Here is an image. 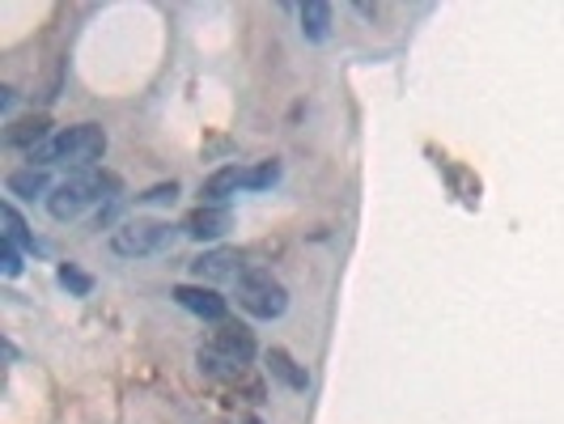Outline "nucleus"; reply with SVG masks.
<instances>
[{
	"label": "nucleus",
	"mask_w": 564,
	"mask_h": 424,
	"mask_svg": "<svg viewBox=\"0 0 564 424\" xmlns=\"http://www.w3.org/2000/svg\"><path fill=\"white\" fill-rule=\"evenodd\" d=\"M107 157V128L98 123H73V128H59L56 137L30 149V166L52 170V166H68L73 174L77 170H98V162Z\"/></svg>",
	"instance_id": "f257e3e1"
},
{
	"label": "nucleus",
	"mask_w": 564,
	"mask_h": 424,
	"mask_svg": "<svg viewBox=\"0 0 564 424\" xmlns=\"http://www.w3.org/2000/svg\"><path fill=\"white\" fill-rule=\"evenodd\" d=\"M115 192H119V178H115V174H107V170H77V174H68L59 187H52L47 213H52L56 221H77L82 213L102 208L107 199H115Z\"/></svg>",
	"instance_id": "f03ea898"
},
{
	"label": "nucleus",
	"mask_w": 564,
	"mask_h": 424,
	"mask_svg": "<svg viewBox=\"0 0 564 424\" xmlns=\"http://www.w3.org/2000/svg\"><path fill=\"white\" fill-rule=\"evenodd\" d=\"M174 238H178V229L170 226V221L132 217V221H123V226L111 233V251L119 254V259H149V254L174 247Z\"/></svg>",
	"instance_id": "7ed1b4c3"
},
{
	"label": "nucleus",
	"mask_w": 564,
	"mask_h": 424,
	"mask_svg": "<svg viewBox=\"0 0 564 424\" xmlns=\"http://www.w3.org/2000/svg\"><path fill=\"white\" fill-rule=\"evenodd\" d=\"M238 306L254 318H281L289 311V289L263 268H247L238 281Z\"/></svg>",
	"instance_id": "20e7f679"
},
{
	"label": "nucleus",
	"mask_w": 564,
	"mask_h": 424,
	"mask_svg": "<svg viewBox=\"0 0 564 424\" xmlns=\"http://www.w3.org/2000/svg\"><path fill=\"white\" fill-rule=\"evenodd\" d=\"M242 254L234 247H217V251H204L192 259V276L199 284H221V281H242Z\"/></svg>",
	"instance_id": "39448f33"
},
{
	"label": "nucleus",
	"mask_w": 564,
	"mask_h": 424,
	"mask_svg": "<svg viewBox=\"0 0 564 424\" xmlns=\"http://www.w3.org/2000/svg\"><path fill=\"white\" fill-rule=\"evenodd\" d=\"M170 297H174L183 311L196 314V318H208V323H226V297H221L217 289H208V284H178Z\"/></svg>",
	"instance_id": "423d86ee"
},
{
	"label": "nucleus",
	"mask_w": 564,
	"mask_h": 424,
	"mask_svg": "<svg viewBox=\"0 0 564 424\" xmlns=\"http://www.w3.org/2000/svg\"><path fill=\"white\" fill-rule=\"evenodd\" d=\"M208 348H217L221 357H229V361H238V366H251L254 361V336L251 327H242V323H217V331H213V339H208Z\"/></svg>",
	"instance_id": "0eeeda50"
},
{
	"label": "nucleus",
	"mask_w": 564,
	"mask_h": 424,
	"mask_svg": "<svg viewBox=\"0 0 564 424\" xmlns=\"http://www.w3.org/2000/svg\"><path fill=\"white\" fill-rule=\"evenodd\" d=\"M229 226H234V213L226 204H199L196 213L183 221V233L196 238V242H217Z\"/></svg>",
	"instance_id": "6e6552de"
},
{
	"label": "nucleus",
	"mask_w": 564,
	"mask_h": 424,
	"mask_svg": "<svg viewBox=\"0 0 564 424\" xmlns=\"http://www.w3.org/2000/svg\"><path fill=\"white\" fill-rule=\"evenodd\" d=\"M247 187H251V170L247 166H221L204 178L199 196H204V204H226L229 196H238V192H247Z\"/></svg>",
	"instance_id": "1a4fd4ad"
},
{
	"label": "nucleus",
	"mask_w": 564,
	"mask_h": 424,
	"mask_svg": "<svg viewBox=\"0 0 564 424\" xmlns=\"http://www.w3.org/2000/svg\"><path fill=\"white\" fill-rule=\"evenodd\" d=\"M47 137H56L52 123H47V115H34V119H18V123L4 132V144H13V149H39Z\"/></svg>",
	"instance_id": "9d476101"
},
{
	"label": "nucleus",
	"mask_w": 564,
	"mask_h": 424,
	"mask_svg": "<svg viewBox=\"0 0 564 424\" xmlns=\"http://www.w3.org/2000/svg\"><path fill=\"white\" fill-rule=\"evenodd\" d=\"M4 192L9 196H22V199H47L52 192H47V170H39V166H22V170H13L9 178H4Z\"/></svg>",
	"instance_id": "9b49d317"
},
{
	"label": "nucleus",
	"mask_w": 564,
	"mask_h": 424,
	"mask_svg": "<svg viewBox=\"0 0 564 424\" xmlns=\"http://www.w3.org/2000/svg\"><path fill=\"white\" fill-rule=\"evenodd\" d=\"M268 369H272V378H281L289 391H306L311 387V373L297 366L284 348H268Z\"/></svg>",
	"instance_id": "f8f14e48"
},
{
	"label": "nucleus",
	"mask_w": 564,
	"mask_h": 424,
	"mask_svg": "<svg viewBox=\"0 0 564 424\" xmlns=\"http://www.w3.org/2000/svg\"><path fill=\"white\" fill-rule=\"evenodd\" d=\"M297 18H302V34H306L311 43H323V39L332 34V4H323V0L302 4V9H297Z\"/></svg>",
	"instance_id": "ddd939ff"
},
{
	"label": "nucleus",
	"mask_w": 564,
	"mask_h": 424,
	"mask_svg": "<svg viewBox=\"0 0 564 424\" xmlns=\"http://www.w3.org/2000/svg\"><path fill=\"white\" fill-rule=\"evenodd\" d=\"M0 226H4V242H13V247H22V251H43L39 242H34V233L26 229V221L18 217V208L4 199L0 204Z\"/></svg>",
	"instance_id": "4468645a"
},
{
	"label": "nucleus",
	"mask_w": 564,
	"mask_h": 424,
	"mask_svg": "<svg viewBox=\"0 0 564 424\" xmlns=\"http://www.w3.org/2000/svg\"><path fill=\"white\" fill-rule=\"evenodd\" d=\"M56 276H59V284L73 293V297H89V293H94V276H89V272H82L77 263H59Z\"/></svg>",
	"instance_id": "2eb2a0df"
},
{
	"label": "nucleus",
	"mask_w": 564,
	"mask_h": 424,
	"mask_svg": "<svg viewBox=\"0 0 564 424\" xmlns=\"http://www.w3.org/2000/svg\"><path fill=\"white\" fill-rule=\"evenodd\" d=\"M281 178V162H259V166L251 170V187L247 192H263V187H272Z\"/></svg>",
	"instance_id": "dca6fc26"
},
{
	"label": "nucleus",
	"mask_w": 564,
	"mask_h": 424,
	"mask_svg": "<svg viewBox=\"0 0 564 424\" xmlns=\"http://www.w3.org/2000/svg\"><path fill=\"white\" fill-rule=\"evenodd\" d=\"M0 272L13 281V276H22V251L13 247V242H0Z\"/></svg>",
	"instance_id": "f3484780"
},
{
	"label": "nucleus",
	"mask_w": 564,
	"mask_h": 424,
	"mask_svg": "<svg viewBox=\"0 0 564 424\" xmlns=\"http://www.w3.org/2000/svg\"><path fill=\"white\" fill-rule=\"evenodd\" d=\"M178 196V187L174 183H162V187H153V192H144L141 199H149V204H170V199Z\"/></svg>",
	"instance_id": "a211bd4d"
},
{
	"label": "nucleus",
	"mask_w": 564,
	"mask_h": 424,
	"mask_svg": "<svg viewBox=\"0 0 564 424\" xmlns=\"http://www.w3.org/2000/svg\"><path fill=\"white\" fill-rule=\"evenodd\" d=\"M247 424H263V421H254V416H251V421H247Z\"/></svg>",
	"instance_id": "6ab92c4d"
}]
</instances>
